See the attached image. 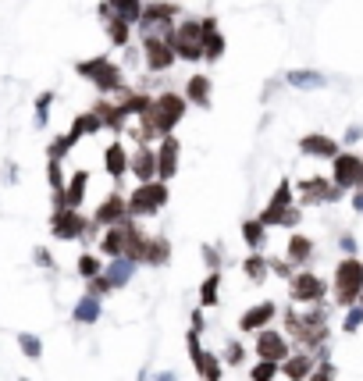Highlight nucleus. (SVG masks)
Wrapping results in <instances>:
<instances>
[{"label": "nucleus", "instance_id": "f257e3e1", "mask_svg": "<svg viewBox=\"0 0 363 381\" xmlns=\"http://www.w3.org/2000/svg\"><path fill=\"white\" fill-rule=\"evenodd\" d=\"M363 296V260L360 257H342L335 264V275H331V299L335 306L349 310L356 306Z\"/></svg>", "mask_w": 363, "mask_h": 381}, {"label": "nucleus", "instance_id": "f03ea898", "mask_svg": "<svg viewBox=\"0 0 363 381\" xmlns=\"http://www.w3.org/2000/svg\"><path fill=\"white\" fill-rule=\"evenodd\" d=\"M186 107H189V100L182 97V93H171V89H164V93L153 97V107H150L147 118L153 121V129L160 132V139H164V136H175L178 121L186 118Z\"/></svg>", "mask_w": 363, "mask_h": 381}, {"label": "nucleus", "instance_id": "7ed1b4c3", "mask_svg": "<svg viewBox=\"0 0 363 381\" xmlns=\"http://www.w3.org/2000/svg\"><path fill=\"white\" fill-rule=\"evenodd\" d=\"M171 204V189H168V182H147V186H136L132 193H129V214H132V221H142V217H153V214H160Z\"/></svg>", "mask_w": 363, "mask_h": 381}, {"label": "nucleus", "instance_id": "20e7f679", "mask_svg": "<svg viewBox=\"0 0 363 381\" xmlns=\"http://www.w3.org/2000/svg\"><path fill=\"white\" fill-rule=\"evenodd\" d=\"M75 71L82 79H89L100 93H107V97H114V93H121L125 89V82H121V68L111 61V58H93V61H79L75 64Z\"/></svg>", "mask_w": 363, "mask_h": 381}, {"label": "nucleus", "instance_id": "39448f33", "mask_svg": "<svg viewBox=\"0 0 363 381\" xmlns=\"http://www.w3.org/2000/svg\"><path fill=\"white\" fill-rule=\"evenodd\" d=\"M175 47V53L182 61H207L203 58V18H186V22L175 25V36L168 40Z\"/></svg>", "mask_w": 363, "mask_h": 381}, {"label": "nucleus", "instance_id": "423d86ee", "mask_svg": "<svg viewBox=\"0 0 363 381\" xmlns=\"http://www.w3.org/2000/svg\"><path fill=\"white\" fill-rule=\"evenodd\" d=\"M328 296H331L328 282H324L321 275H314L310 267H306V271H296V278L288 282V299H292L296 306H321Z\"/></svg>", "mask_w": 363, "mask_h": 381}, {"label": "nucleus", "instance_id": "0eeeda50", "mask_svg": "<svg viewBox=\"0 0 363 381\" xmlns=\"http://www.w3.org/2000/svg\"><path fill=\"white\" fill-rule=\"evenodd\" d=\"M335 199H342V189L331 182V175H310L303 178V182H296V204L299 207H321V204H335Z\"/></svg>", "mask_w": 363, "mask_h": 381}, {"label": "nucleus", "instance_id": "6e6552de", "mask_svg": "<svg viewBox=\"0 0 363 381\" xmlns=\"http://www.w3.org/2000/svg\"><path fill=\"white\" fill-rule=\"evenodd\" d=\"M253 353H257V360H271V364H285L288 356H292V339H288L281 328H264L253 335Z\"/></svg>", "mask_w": 363, "mask_h": 381}, {"label": "nucleus", "instance_id": "1a4fd4ad", "mask_svg": "<svg viewBox=\"0 0 363 381\" xmlns=\"http://www.w3.org/2000/svg\"><path fill=\"white\" fill-rule=\"evenodd\" d=\"M89 228H93V217H86L82 210H71V207H61V210H53L50 217V232H53V239H86Z\"/></svg>", "mask_w": 363, "mask_h": 381}, {"label": "nucleus", "instance_id": "9d476101", "mask_svg": "<svg viewBox=\"0 0 363 381\" xmlns=\"http://www.w3.org/2000/svg\"><path fill=\"white\" fill-rule=\"evenodd\" d=\"M129 243H132V217L125 225H114V228H103L100 232V257L107 260H118V257H129Z\"/></svg>", "mask_w": 363, "mask_h": 381}, {"label": "nucleus", "instance_id": "9b49d317", "mask_svg": "<svg viewBox=\"0 0 363 381\" xmlns=\"http://www.w3.org/2000/svg\"><path fill=\"white\" fill-rule=\"evenodd\" d=\"M129 217H132V214H129V196L111 193V196H103L100 204H97L93 225H97V228H114V225H125Z\"/></svg>", "mask_w": 363, "mask_h": 381}, {"label": "nucleus", "instance_id": "f8f14e48", "mask_svg": "<svg viewBox=\"0 0 363 381\" xmlns=\"http://www.w3.org/2000/svg\"><path fill=\"white\" fill-rule=\"evenodd\" d=\"M142 61H147V68L153 75H160V71H168L178 61V53L168 40H160V36H142Z\"/></svg>", "mask_w": 363, "mask_h": 381}, {"label": "nucleus", "instance_id": "ddd939ff", "mask_svg": "<svg viewBox=\"0 0 363 381\" xmlns=\"http://www.w3.org/2000/svg\"><path fill=\"white\" fill-rule=\"evenodd\" d=\"M275 317H278V303H275V299H260V303H253V306H246V310H242L239 332L257 335V332L271 328V324H275Z\"/></svg>", "mask_w": 363, "mask_h": 381}, {"label": "nucleus", "instance_id": "4468645a", "mask_svg": "<svg viewBox=\"0 0 363 381\" xmlns=\"http://www.w3.org/2000/svg\"><path fill=\"white\" fill-rule=\"evenodd\" d=\"M288 207H296V186L288 182V178H281V182L275 186V193H271V199H267L260 221H264L267 228H278V217H281Z\"/></svg>", "mask_w": 363, "mask_h": 381}, {"label": "nucleus", "instance_id": "2eb2a0df", "mask_svg": "<svg viewBox=\"0 0 363 381\" xmlns=\"http://www.w3.org/2000/svg\"><path fill=\"white\" fill-rule=\"evenodd\" d=\"M360 164H363V157H360V153H353V150H342V153L331 160V182H335L342 193L356 189V175H360Z\"/></svg>", "mask_w": 363, "mask_h": 381}, {"label": "nucleus", "instance_id": "dca6fc26", "mask_svg": "<svg viewBox=\"0 0 363 381\" xmlns=\"http://www.w3.org/2000/svg\"><path fill=\"white\" fill-rule=\"evenodd\" d=\"M178 164H182V143L175 136H164L157 143V178L160 182H171L178 175Z\"/></svg>", "mask_w": 363, "mask_h": 381}, {"label": "nucleus", "instance_id": "f3484780", "mask_svg": "<svg viewBox=\"0 0 363 381\" xmlns=\"http://www.w3.org/2000/svg\"><path fill=\"white\" fill-rule=\"evenodd\" d=\"M129 175L136 178V186L157 182V147H136L129 160Z\"/></svg>", "mask_w": 363, "mask_h": 381}, {"label": "nucleus", "instance_id": "a211bd4d", "mask_svg": "<svg viewBox=\"0 0 363 381\" xmlns=\"http://www.w3.org/2000/svg\"><path fill=\"white\" fill-rule=\"evenodd\" d=\"M317 353H310V349H292V356L281 364V374L288 378V381H310L314 378V371H317Z\"/></svg>", "mask_w": 363, "mask_h": 381}, {"label": "nucleus", "instance_id": "6ab92c4d", "mask_svg": "<svg viewBox=\"0 0 363 381\" xmlns=\"http://www.w3.org/2000/svg\"><path fill=\"white\" fill-rule=\"evenodd\" d=\"M314 249L317 246H314L310 235H306V232H292L285 239V260H292L296 271H306V267H310V260H314Z\"/></svg>", "mask_w": 363, "mask_h": 381}, {"label": "nucleus", "instance_id": "aec40b11", "mask_svg": "<svg viewBox=\"0 0 363 381\" xmlns=\"http://www.w3.org/2000/svg\"><path fill=\"white\" fill-rule=\"evenodd\" d=\"M299 150L306 153V157H324V160H335L342 150H338V139H331V136H324V132H306L303 139H299Z\"/></svg>", "mask_w": 363, "mask_h": 381}, {"label": "nucleus", "instance_id": "412c9836", "mask_svg": "<svg viewBox=\"0 0 363 381\" xmlns=\"http://www.w3.org/2000/svg\"><path fill=\"white\" fill-rule=\"evenodd\" d=\"M139 264H150V267L171 264V239H168V235H160V232L147 235V246H142V260Z\"/></svg>", "mask_w": 363, "mask_h": 381}, {"label": "nucleus", "instance_id": "4be33fe9", "mask_svg": "<svg viewBox=\"0 0 363 381\" xmlns=\"http://www.w3.org/2000/svg\"><path fill=\"white\" fill-rule=\"evenodd\" d=\"M64 207H71V210H82V204H86V196H89V171L82 168V171H71L68 175V186H64Z\"/></svg>", "mask_w": 363, "mask_h": 381}, {"label": "nucleus", "instance_id": "5701e85b", "mask_svg": "<svg viewBox=\"0 0 363 381\" xmlns=\"http://www.w3.org/2000/svg\"><path fill=\"white\" fill-rule=\"evenodd\" d=\"M129 160H132V153L125 150L121 139H114L111 147L103 150V168H107V175H111V178H125V175H129Z\"/></svg>", "mask_w": 363, "mask_h": 381}, {"label": "nucleus", "instance_id": "b1692460", "mask_svg": "<svg viewBox=\"0 0 363 381\" xmlns=\"http://www.w3.org/2000/svg\"><path fill=\"white\" fill-rule=\"evenodd\" d=\"M100 317H103V299L89 296V293H82L75 299V306H71V321L75 324H97Z\"/></svg>", "mask_w": 363, "mask_h": 381}, {"label": "nucleus", "instance_id": "393cba45", "mask_svg": "<svg viewBox=\"0 0 363 381\" xmlns=\"http://www.w3.org/2000/svg\"><path fill=\"white\" fill-rule=\"evenodd\" d=\"M136 260H129V257H118V260H107V267H103V278L111 282V288H125L132 278H136Z\"/></svg>", "mask_w": 363, "mask_h": 381}, {"label": "nucleus", "instance_id": "a878e982", "mask_svg": "<svg viewBox=\"0 0 363 381\" xmlns=\"http://www.w3.org/2000/svg\"><path fill=\"white\" fill-rule=\"evenodd\" d=\"M192 367H196L199 381H221V378H225V360H221V353L203 349V353L192 360Z\"/></svg>", "mask_w": 363, "mask_h": 381}, {"label": "nucleus", "instance_id": "bb28decb", "mask_svg": "<svg viewBox=\"0 0 363 381\" xmlns=\"http://www.w3.org/2000/svg\"><path fill=\"white\" fill-rule=\"evenodd\" d=\"M285 82L292 89H324V86H328V75L317 71V68H292L285 75Z\"/></svg>", "mask_w": 363, "mask_h": 381}, {"label": "nucleus", "instance_id": "cd10ccee", "mask_svg": "<svg viewBox=\"0 0 363 381\" xmlns=\"http://www.w3.org/2000/svg\"><path fill=\"white\" fill-rule=\"evenodd\" d=\"M221 53H225V32L217 29L214 18H203V58L217 61Z\"/></svg>", "mask_w": 363, "mask_h": 381}, {"label": "nucleus", "instance_id": "c85d7f7f", "mask_svg": "<svg viewBox=\"0 0 363 381\" xmlns=\"http://www.w3.org/2000/svg\"><path fill=\"white\" fill-rule=\"evenodd\" d=\"M239 232H242V243L249 246V253H264V246H267V225L260 221V217H246Z\"/></svg>", "mask_w": 363, "mask_h": 381}, {"label": "nucleus", "instance_id": "c756f323", "mask_svg": "<svg viewBox=\"0 0 363 381\" xmlns=\"http://www.w3.org/2000/svg\"><path fill=\"white\" fill-rule=\"evenodd\" d=\"M186 100L189 103H196L199 111H210V79L207 75H189V82H186Z\"/></svg>", "mask_w": 363, "mask_h": 381}, {"label": "nucleus", "instance_id": "7c9ffc66", "mask_svg": "<svg viewBox=\"0 0 363 381\" xmlns=\"http://www.w3.org/2000/svg\"><path fill=\"white\" fill-rule=\"evenodd\" d=\"M221 282H225V271H210L203 278V285H199V306H203V310L221 303Z\"/></svg>", "mask_w": 363, "mask_h": 381}, {"label": "nucleus", "instance_id": "2f4dec72", "mask_svg": "<svg viewBox=\"0 0 363 381\" xmlns=\"http://www.w3.org/2000/svg\"><path fill=\"white\" fill-rule=\"evenodd\" d=\"M242 275L253 285H264L267 275H271V260L264 257V253H246V257H242Z\"/></svg>", "mask_w": 363, "mask_h": 381}, {"label": "nucleus", "instance_id": "473e14b6", "mask_svg": "<svg viewBox=\"0 0 363 381\" xmlns=\"http://www.w3.org/2000/svg\"><path fill=\"white\" fill-rule=\"evenodd\" d=\"M103 29H107V40H111V47H121V50H129L132 47V25L129 22H121V18H103Z\"/></svg>", "mask_w": 363, "mask_h": 381}, {"label": "nucleus", "instance_id": "72a5a7b5", "mask_svg": "<svg viewBox=\"0 0 363 381\" xmlns=\"http://www.w3.org/2000/svg\"><path fill=\"white\" fill-rule=\"evenodd\" d=\"M107 8H111L114 18H121V22H129V25H139L142 11H147L142 0H107Z\"/></svg>", "mask_w": 363, "mask_h": 381}, {"label": "nucleus", "instance_id": "f704fd0d", "mask_svg": "<svg viewBox=\"0 0 363 381\" xmlns=\"http://www.w3.org/2000/svg\"><path fill=\"white\" fill-rule=\"evenodd\" d=\"M100 129H103V121L97 118V111H89V114H79L75 121H71V132H68V136L79 143L82 136H97Z\"/></svg>", "mask_w": 363, "mask_h": 381}, {"label": "nucleus", "instance_id": "c9c22d12", "mask_svg": "<svg viewBox=\"0 0 363 381\" xmlns=\"http://www.w3.org/2000/svg\"><path fill=\"white\" fill-rule=\"evenodd\" d=\"M103 267H107V260H100L97 253H82L79 264H75V271H79V278H82V282L100 278V275H103Z\"/></svg>", "mask_w": 363, "mask_h": 381}, {"label": "nucleus", "instance_id": "e433bc0d", "mask_svg": "<svg viewBox=\"0 0 363 381\" xmlns=\"http://www.w3.org/2000/svg\"><path fill=\"white\" fill-rule=\"evenodd\" d=\"M221 360H225V367H242L246 364V346L239 339H228L225 349H221Z\"/></svg>", "mask_w": 363, "mask_h": 381}, {"label": "nucleus", "instance_id": "4c0bfd02", "mask_svg": "<svg viewBox=\"0 0 363 381\" xmlns=\"http://www.w3.org/2000/svg\"><path fill=\"white\" fill-rule=\"evenodd\" d=\"M281 374V364H271V360H257L249 367V381H275Z\"/></svg>", "mask_w": 363, "mask_h": 381}, {"label": "nucleus", "instance_id": "58836bf2", "mask_svg": "<svg viewBox=\"0 0 363 381\" xmlns=\"http://www.w3.org/2000/svg\"><path fill=\"white\" fill-rule=\"evenodd\" d=\"M18 346H22V353H25L29 360H40V356H43V342H40V335H32V332L18 335Z\"/></svg>", "mask_w": 363, "mask_h": 381}, {"label": "nucleus", "instance_id": "ea45409f", "mask_svg": "<svg viewBox=\"0 0 363 381\" xmlns=\"http://www.w3.org/2000/svg\"><path fill=\"white\" fill-rule=\"evenodd\" d=\"M71 147H75V139H71V136L64 132V136H58V139H53V143H50V150H47V157H50V160H64V157L71 153Z\"/></svg>", "mask_w": 363, "mask_h": 381}, {"label": "nucleus", "instance_id": "a19ab883", "mask_svg": "<svg viewBox=\"0 0 363 381\" xmlns=\"http://www.w3.org/2000/svg\"><path fill=\"white\" fill-rule=\"evenodd\" d=\"M360 328H363V306L356 303V306H349V310H346V317H342V332L356 335Z\"/></svg>", "mask_w": 363, "mask_h": 381}, {"label": "nucleus", "instance_id": "79ce46f5", "mask_svg": "<svg viewBox=\"0 0 363 381\" xmlns=\"http://www.w3.org/2000/svg\"><path fill=\"white\" fill-rule=\"evenodd\" d=\"M203 264H207L210 271H221V267H225V249L217 246V243H207V246H203Z\"/></svg>", "mask_w": 363, "mask_h": 381}, {"label": "nucleus", "instance_id": "37998d69", "mask_svg": "<svg viewBox=\"0 0 363 381\" xmlns=\"http://www.w3.org/2000/svg\"><path fill=\"white\" fill-rule=\"evenodd\" d=\"M50 103H53V93L47 89V93H40V100H36V125H40V129H47V121H50Z\"/></svg>", "mask_w": 363, "mask_h": 381}, {"label": "nucleus", "instance_id": "c03bdc74", "mask_svg": "<svg viewBox=\"0 0 363 381\" xmlns=\"http://www.w3.org/2000/svg\"><path fill=\"white\" fill-rule=\"evenodd\" d=\"M267 260H271V275H278V278H285V282H292V278H296L292 260H281V257H267Z\"/></svg>", "mask_w": 363, "mask_h": 381}, {"label": "nucleus", "instance_id": "a18cd8bd", "mask_svg": "<svg viewBox=\"0 0 363 381\" xmlns=\"http://www.w3.org/2000/svg\"><path fill=\"white\" fill-rule=\"evenodd\" d=\"M299 221H303V207L296 204V207H288V210L278 217V228H292V232H296V228H299Z\"/></svg>", "mask_w": 363, "mask_h": 381}, {"label": "nucleus", "instance_id": "49530a36", "mask_svg": "<svg viewBox=\"0 0 363 381\" xmlns=\"http://www.w3.org/2000/svg\"><path fill=\"white\" fill-rule=\"evenodd\" d=\"M86 285H89L86 293H89V296H97V299H103L107 293H114V288H111V282H107L103 275H100V278H93V282H86Z\"/></svg>", "mask_w": 363, "mask_h": 381}, {"label": "nucleus", "instance_id": "de8ad7c7", "mask_svg": "<svg viewBox=\"0 0 363 381\" xmlns=\"http://www.w3.org/2000/svg\"><path fill=\"white\" fill-rule=\"evenodd\" d=\"M32 260H36V264H40L43 271H50V267H58V260H53V253H50L47 246H36V249H32Z\"/></svg>", "mask_w": 363, "mask_h": 381}, {"label": "nucleus", "instance_id": "09e8293b", "mask_svg": "<svg viewBox=\"0 0 363 381\" xmlns=\"http://www.w3.org/2000/svg\"><path fill=\"white\" fill-rule=\"evenodd\" d=\"M338 249L346 253V257H356V249H360V246H356V235H353V232H342V235H338Z\"/></svg>", "mask_w": 363, "mask_h": 381}, {"label": "nucleus", "instance_id": "8fccbe9b", "mask_svg": "<svg viewBox=\"0 0 363 381\" xmlns=\"http://www.w3.org/2000/svg\"><path fill=\"white\" fill-rule=\"evenodd\" d=\"M186 346H189V360H196L199 353H203V342H199V332H192V328H189V335H186Z\"/></svg>", "mask_w": 363, "mask_h": 381}, {"label": "nucleus", "instance_id": "3c124183", "mask_svg": "<svg viewBox=\"0 0 363 381\" xmlns=\"http://www.w3.org/2000/svg\"><path fill=\"white\" fill-rule=\"evenodd\" d=\"M360 139H363V125H349V129H346V139H342V147H356Z\"/></svg>", "mask_w": 363, "mask_h": 381}, {"label": "nucleus", "instance_id": "603ef678", "mask_svg": "<svg viewBox=\"0 0 363 381\" xmlns=\"http://www.w3.org/2000/svg\"><path fill=\"white\" fill-rule=\"evenodd\" d=\"M189 328L203 335V328H207V317H203V310H192V317H189Z\"/></svg>", "mask_w": 363, "mask_h": 381}, {"label": "nucleus", "instance_id": "864d4df0", "mask_svg": "<svg viewBox=\"0 0 363 381\" xmlns=\"http://www.w3.org/2000/svg\"><path fill=\"white\" fill-rule=\"evenodd\" d=\"M349 204H353V214H363V189H353V199H349Z\"/></svg>", "mask_w": 363, "mask_h": 381}, {"label": "nucleus", "instance_id": "5fc2aeb1", "mask_svg": "<svg viewBox=\"0 0 363 381\" xmlns=\"http://www.w3.org/2000/svg\"><path fill=\"white\" fill-rule=\"evenodd\" d=\"M150 381H182L175 371H157V374H150Z\"/></svg>", "mask_w": 363, "mask_h": 381}, {"label": "nucleus", "instance_id": "6e6d98bb", "mask_svg": "<svg viewBox=\"0 0 363 381\" xmlns=\"http://www.w3.org/2000/svg\"><path fill=\"white\" fill-rule=\"evenodd\" d=\"M356 189H363V164H360V175H356Z\"/></svg>", "mask_w": 363, "mask_h": 381}, {"label": "nucleus", "instance_id": "4d7b16f0", "mask_svg": "<svg viewBox=\"0 0 363 381\" xmlns=\"http://www.w3.org/2000/svg\"><path fill=\"white\" fill-rule=\"evenodd\" d=\"M360 306H363V296H360Z\"/></svg>", "mask_w": 363, "mask_h": 381}, {"label": "nucleus", "instance_id": "13d9d810", "mask_svg": "<svg viewBox=\"0 0 363 381\" xmlns=\"http://www.w3.org/2000/svg\"><path fill=\"white\" fill-rule=\"evenodd\" d=\"M22 381H29V378H22Z\"/></svg>", "mask_w": 363, "mask_h": 381}]
</instances>
